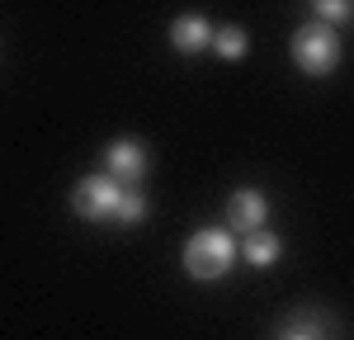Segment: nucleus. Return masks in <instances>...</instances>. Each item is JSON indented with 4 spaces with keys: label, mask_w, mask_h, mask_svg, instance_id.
Wrapping results in <instances>:
<instances>
[{
    "label": "nucleus",
    "mask_w": 354,
    "mask_h": 340,
    "mask_svg": "<svg viewBox=\"0 0 354 340\" xmlns=\"http://www.w3.org/2000/svg\"><path fill=\"white\" fill-rule=\"evenodd\" d=\"M317 15L335 24V19H345V15H350V5H340V0H322V5H317Z\"/></svg>",
    "instance_id": "nucleus-10"
},
{
    "label": "nucleus",
    "mask_w": 354,
    "mask_h": 340,
    "mask_svg": "<svg viewBox=\"0 0 354 340\" xmlns=\"http://www.w3.org/2000/svg\"><path fill=\"white\" fill-rule=\"evenodd\" d=\"M232 260H236V241L227 232H218V227L194 232L189 246H185V270H189V279H203V283L222 279L232 270Z\"/></svg>",
    "instance_id": "nucleus-1"
},
{
    "label": "nucleus",
    "mask_w": 354,
    "mask_h": 340,
    "mask_svg": "<svg viewBox=\"0 0 354 340\" xmlns=\"http://www.w3.org/2000/svg\"><path fill=\"white\" fill-rule=\"evenodd\" d=\"M213 53H218L222 62H241L245 57V28H236V24L213 28Z\"/></svg>",
    "instance_id": "nucleus-8"
},
{
    "label": "nucleus",
    "mask_w": 354,
    "mask_h": 340,
    "mask_svg": "<svg viewBox=\"0 0 354 340\" xmlns=\"http://www.w3.org/2000/svg\"><path fill=\"white\" fill-rule=\"evenodd\" d=\"M265 213H270V203L260 189H236V194L227 198V227L232 232H265Z\"/></svg>",
    "instance_id": "nucleus-4"
},
{
    "label": "nucleus",
    "mask_w": 354,
    "mask_h": 340,
    "mask_svg": "<svg viewBox=\"0 0 354 340\" xmlns=\"http://www.w3.org/2000/svg\"><path fill=\"white\" fill-rule=\"evenodd\" d=\"M104 175H109V180H118V185H133V180H142V175H147V147H142V142H113L109 147V156H104Z\"/></svg>",
    "instance_id": "nucleus-5"
},
{
    "label": "nucleus",
    "mask_w": 354,
    "mask_h": 340,
    "mask_svg": "<svg viewBox=\"0 0 354 340\" xmlns=\"http://www.w3.org/2000/svg\"><path fill=\"white\" fill-rule=\"evenodd\" d=\"M279 251H283V241L274 236V232H250L241 241V255L255 265V270H265V265H274L279 260Z\"/></svg>",
    "instance_id": "nucleus-7"
},
{
    "label": "nucleus",
    "mask_w": 354,
    "mask_h": 340,
    "mask_svg": "<svg viewBox=\"0 0 354 340\" xmlns=\"http://www.w3.org/2000/svg\"><path fill=\"white\" fill-rule=\"evenodd\" d=\"M283 340H317V336H312V331H302V326H298V331H288Z\"/></svg>",
    "instance_id": "nucleus-11"
},
{
    "label": "nucleus",
    "mask_w": 354,
    "mask_h": 340,
    "mask_svg": "<svg viewBox=\"0 0 354 340\" xmlns=\"http://www.w3.org/2000/svg\"><path fill=\"white\" fill-rule=\"evenodd\" d=\"M118 198H123V185L118 180H109V175H85L81 185L71 189V208H76V218H85V223H104V218H113Z\"/></svg>",
    "instance_id": "nucleus-3"
},
{
    "label": "nucleus",
    "mask_w": 354,
    "mask_h": 340,
    "mask_svg": "<svg viewBox=\"0 0 354 340\" xmlns=\"http://www.w3.org/2000/svg\"><path fill=\"white\" fill-rule=\"evenodd\" d=\"M170 43L180 53H208L213 48V28H208V19H198V15H180L170 24Z\"/></svg>",
    "instance_id": "nucleus-6"
},
{
    "label": "nucleus",
    "mask_w": 354,
    "mask_h": 340,
    "mask_svg": "<svg viewBox=\"0 0 354 340\" xmlns=\"http://www.w3.org/2000/svg\"><path fill=\"white\" fill-rule=\"evenodd\" d=\"M113 218H118V223H142V218H147V198L137 194V189H123V198H118V208H113Z\"/></svg>",
    "instance_id": "nucleus-9"
},
{
    "label": "nucleus",
    "mask_w": 354,
    "mask_h": 340,
    "mask_svg": "<svg viewBox=\"0 0 354 340\" xmlns=\"http://www.w3.org/2000/svg\"><path fill=\"white\" fill-rule=\"evenodd\" d=\"M293 62H298L307 76H330L340 66V38H335V28L322 24V19L302 24L293 33Z\"/></svg>",
    "instance_id": "nucleus-2"
}]
</instances>
